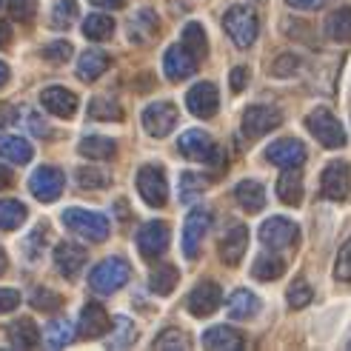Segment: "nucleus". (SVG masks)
Masks as SVG:
<instances>
[{
  "label": "nucleus",
  "instance_id": "1",
  "mask_svg": "<svg viewBox=\"0 0 351 351\" xmlns=\"http://www.w3.org/2000/svg\"><path fill=\"white\" fill-rule=\"evenodd\" d=\"M223 29H226V34H229V38L234 40L237 49H249V46L257 40V34H260V21H257L254 9L237 3V6L226 9V14H223Z\"/></svg>",
  "mask_w": 351,
  "mask_h": 351
},
{
  "label": "nucleus",
  "instance_id": "53",
  "mask_svg": "<svg viewBox=\"0 0 351 351\" xmlns=\"http://www.w3.org/2000/svg\"><path fill=\"white\" fill-rule=\"evenodd\" d=\"M14 117H17V112L12 106H0V129L9 126V123H14Z\"/></svg>",
  "mask_w": 351,
  "mask_h": 351
},
{
  "label": "nucleus",
  "instance_id": "2",
  "mask_svg": "<svg viewBox=\"0 0 351 351\" xmlns=\"http://www.w3.org/2000/svg\"><path fill=\"white\" fill-rule=\"evenodd\" d=\"M63 223H66L69 232H75L77 237L89 240V243H103L112 232L109 220L100 212H89V208H66Z\"/></svg>",
  "mask_w": 351,
  "mask_h": 351
},
{
  "label": "nucleus",
  "instance_id": "11",
  "mask_svg": "<svg viewBox=\"0 0 351 351\" xmlns=\"http://www.w3.org/2000/svg\"><path fill=\"white\" fill-rule=\"evenodd\" d=\"M186 109L195 114V117H200V120L215 117L217 109H220V92H217V86L208 83V80L195 83L189 89V95H186Z\"/></svg>",
  "mask_w": 351,
  "mask_h": 351
},
{
  "label": "nucleus",
  "instance_id": "39",
  "mask_svg": "<svg viewBox=\"0 0 351 351\" xmlns=\"http://www.w3.org/2000/svg\"><path fill=\"white\" fill-rule=\"evenodd\" d=\"M191 55H195L197 60L200 58H206V51H208V43H206V32H203V26L200 23H186V29H183V40H180Z\"/></svg>",
  "mask_w": 351,
  "mask_h": 351
},
{
  "label": "nucleus",
  "instance_id": "6",
  "mask_svg": "<svg viewBox=\"0 0 351 351\" xmlns=\"http://www.w3.org/2000/svg\"><path fill=\"white\" fill-rule=\"evenodd\" d=\"M178 152L183 157H189V160H197V163H217L220 166V149L215 146V140L208 132L203 129H189L180 134L178 140Z\"/></svg>",
  "mask_w": 351,
  "mask_h": 351
},
{
  "label": "nucleus",
  "instance_id": "26",
  "mask_svg": "<svg viewBox=\"0 0 351 351\" xmlns=\"http://www.w3.org/2000/svg\"><path fill=\"white\" fill-rule=\"evenodd\" d=\"M234 197H237L240 208H245L249 215H257V212H263V206H266V189L257 180H243L234 189Z\"/></svg>",
  "mask_w": 351,
  "mask_h": 351
},
{
  "label": "nucleus",
  "instance_id": "34",
  "mask_svg": "<svg viewBox=\"0 0 351 351\" xmlns=\"http://www.w3.org/2000/svg\"><path fill=\"white\" fill-rule=\"evenodd\" d=\"M26 206L21 200H0V232H14L26 223Z\"/></svg>",
  "mask_w": 351,
  "mask_h": 351
},
{
  "label": "nucleus",
  "instance_id": "41",
  "mask_svg": "<svg viewBox=\"0 0 351 351\" xmlns=\"http://www.w3.org/2000/svg\"><path fill=\"white\" fill-rule=\"evenodd\" d=\"M77 17V0H58L55 6H51V26L55 29H69L75 23Z\"/></svg>",
  "mask_w": 351,
  "mask_h": 351
},
{
  "label": "nucleus",
  "instance_id": "58",
  "mask_svg": "<svg viewBox=\"0 0 351 351\" xmlns=\"http://www.w3.org/2000/svg\"><path fill=\"white\" fill-rule=\"evenodd\" d=\"M6 266H9V260H6V252H3V249H0V274H3V271H6Z\"/></svg>",
  "mask_w": 351,
  "mask_h": 351
},
{
  "label": "nucleus",
  "instance_id": "56",
  "mask_svg": "<svg viewBox=\"0 0 351 351\" xmlns=\"http://www.w3.org/2000/svg\"><path fill=\"white\" fill-rule=\"evenodd\" d=\"M9 40H12V29H9V23L0 21V46H6Z\"/></svg>",
  "mask_w": 351,
  "mask_h": 351
},
{
  "label": "nucleus",
  "instance_id": "46",
  "mask_svg": "<svg viewBox=\"0 0 351 351\" xmlns=\"http://www.w3.org/2000/svg\"><path fill=\"white\" fill-rule=\"evenodd\" d=\"M297 72H300V58H297V55H280L271 63V69H269L271 77H291Z\"/></svg>",
  "mask_w": 351,
  "mask_h": 351
},
{
  "label": "nucleus",
  "instance_id": "18",
  "mask_svg": "<svg viewBox=\"0 0 351 351\" xmlns=\"http://www.w3.org/2000/svg\"><path fill=\"white\" fill-rule=\"evenodd\" d=\"M109 328H112V317L100 303H86L83 306L80 320H77V335L83 340H97V337L106 335Z\"/></svg>",
  "mask_w": 351,
  "mask_h": 351
},
{
  "label": "nucleus",
  "instance_id": "52",
  "mask_svg": "<svg viewBox=\"0 0 351 351\" xmlns=\"http://www.w3.org/2000/svg\"><path fill=\"white\" fill-rule=\"evenodd\" d=\"M291 9H303V12H314V9H323L328 0H286Z\"/></svg>",
  "mask_w": 351,
  "mask_h": 351
},
{
  "label": "nucleus",
  "instance_id": "14",
  "mask_svg": "<svg viewBox=\"0 0 351 351\" xmlns=\"http://www.w3.org/2000/svg\"><path fill=\"white\" fill-rule=\"evenodd\" d=\"M208 226H212V212H208V208H191L186 217V226H183V254L189 260L197 257Z\"/></svg>",
  "mask_w": 351,
  "mask_h": 351
},
{
  "label": "nucleus",
  "instance_id": "54",
  "mask_svg": "<svg viewBox=\"0 0 351 351\" xmlns=\"http://www.w3.org/2000/svg\"><path fill=\"white\" fill-rule=\"evenodd\" d=\"M92 3L100 9H120V6H126V0H92Z\"/></svg>",
  "mask_w": 351,
  "mask_h": 351
},
{
  "label": "nucleus",
  "instance_id": "20",
  "mask_svg": "<svg viewBox=\"0 0 351 351\" xmlns=\"http://www.w3.org/2000/svg\"><path fill=\"white\" fill-rule=\"evenodd\" d=\"M40 103H43V109L49 114L63 117V120L77 114V95L63 89V86H46V89L40 92Z\"/></svg>",
  "mask_w": 351,
  "mask_h": 351
},
{
  "label": "nucleus",
  "instance_id": "22",
  "mask_svg": "<svg viewBox=\"0 0 351 351\" xmlns=\"http://www.w3.org/2000/svg\"><path fill=\"white\" fill-rule=\"evenodd\" d=\"M203 346L212 351H240L243 348V335L229 326H212L203 335Z\"/></svg>",
  "mask_w": 351,
  "mask_h": 351
},
{
  "label": "nucleus",
  "instance_id": "55",
  "mask_svg": "<svg viewBox=\"0 0 351 351\" xmlns=\"http://www.w3.org/2000/svg\"><path fill=\"white\" fill-rule=\"evenodd\" d=\"M9 186H12V171H9L3 163H0V191L9 189Z\"/></svg>",
  "mask_w": 351,
  "mask_h": 351
},
{
  "label": "nucleus",
  "instance_id": "51",
  "mask_svg": "<svg viewBox=\"0 0 351 351\" xmlns=\"http://www.w3.org/2000/svg\"><path fill=\"white\" fill-rule=\"evenodd\" d=\"M232 92H243L245 86H249V69L245 66H237V69H232Z\"/></svg>",
  "mask_w": 351,
  "mask_h": 351
},
{
  "label": "nucleus",
  "instance_id": "24",
  "mask_svg": "<svg viewBox=\"0 0 351 351\" xmlns=\"http://www.w3.org/2000/svg\"><path fill=\"white\" fill-rule=\"evenodd\" d=\"M277 197L280 203H286V206H300L303 203V178H300V171L297 169H286L283 174L277 178Z\"/></svg>",
  "mask_w": 351,
  "mask_h": 351
},
{
  "label": "nucleus",
  "instance_id": "19",
  "mask_svg": "<svg viewBox=\"0 0 351 351\" xmlns=\"http://www.w3.org/2000/svg\"><path fill=\"white\" fill-rule=\"evenodd\" d=\"M249 249V229L243 223H232L220 237V260L226 266H237Z\"/></svg>",
  "mask_w": 351,
  "mask_h": 351
},
{
  "label": "nucleus",
  "instance_id": "57",
  "mask_svg": "<svg viewBox=\"0 0 351 351\" xmlns=\"http://www.w3.org/2000/svg\"><path fill=\"white\" fill-rule=\"evenodd\" d=\"M6 80H9V66L0 60V86H6Z\"/></svg>",
  "mask_w": 351,
  "mask_h": 351
},
{
  "label": "nucleus",
  "instance_id": "33",
  "mask_svg": "<svg viewBox=\"0 0 351 351\" xmlns=\"http://www.w3.org/2000/svg\"><path fill=\"white\" fill-rule=\"evenodd\" d=\"M178 280H180V271L174 269L171 263H163V266H157L149 274V289L154 294H160V297H169L174 291V286H178Z\"/></svg>",
  "mask_w": 351,
  "mask_h": 351
},
{
  "label": "nucleus",
  "instance_id": "32",
  "mask_svg": "<svg viewBox=\"0 0 351 351\" xmlns=\"http://www.w3.org/2000/svg\"><path fill=\"white\" fill-rule=\"evenodd\" d=\"M326 34L337 43H348L351 40V6H343L337 12H331L326 17Z\"/></svg>",
  "mask_w": 351,
  "mask_h": 351
},
{
  "label": "nucleus",
  "instance_id": "45",
  "mask_svg": "<svg viewBox=\"0 0 351 351\" xmlns=\"http://www.w3.org/2000/svg\"><path fill=\"white\" fill-rule=\"evenodd\" d=\"M40 55H43L46 63L60 66V63H66L69 58H72V43H69V40H51L49 46H43Z\"/></svg>",
  "mask_w": 351,
  "mask_h": 351
},
{
  "label": "nucleus",
  "instance_id": "59",
  "mask_svg": "<svg viewBox=\"0 0 351 351\" xmlns=\"http://www.w3.org/2000/svg\"><path fill=\"white\" fill-rule=\"evenodd\" d=\"M348 348H351V340H348Z\"/></svg>",
  "mask_w": 351,
  "mask_h": 351
},
{
  "label": "nucleus",
  "instance_id": "30",
  "mask_svg": "<svg viewBox=\"0 0 351 351\" xmlns=\"http://www.w3.org/2000/svg\"><path fill=\"white\" fill-rule=\"evenodd\" d=\"M77 152L83 157H89V160H112V157L117 154V143L109 137H100V134H89L80 140Z\"/></svg>",
  "mask_w": 351,
  "mask_h": 351
},
{
  "label": "nucleus",
  "instance_id": "42",
  "mask_svg": "<svg viewBox=\"0 0 351 351\" xmlns=\"http://www.w3.org/2000/svg\"><path fill=\"white\" fill-rule=\"evenodd\" d=\"M289 306L291 308H306L311 300H314V291H311V286H308V280H303V277H297L294 283L289 286Z\"/></svg>",
  "mask_w": 351,
  "mask_h": 351
},
{
  "label": "nucleus",
  "instance_id": "17",
  "mask_svg": "<svg viewBox=\"0 0 351 351\" xmlns=\"http://www.w3.org/2000/svg\"><path fill=\"white\" fill-rule=\"evenodd\" d=\"M163 72H166L169 80L180 83V80H186V77H191L197 72V58L191 55L183 43H174V46L166 49V55H163Z\"/></svg>",
  "mask_w": 351,
  "mask_h": 351
},
{
  "label": "nucleus",
  "instance_id": "49",
  "mask_svg": "<svg viewBox=\"0 0 351 351\" xmlns=\"http://www.w3.org/2000/svg\"><path fill=\"white\" fill-rule=\"evenodd\" d=\"M60 297L55 294V291H49V289H38L32 294V306L38 308V311H55V308H60Z\"/></svg>",
  "mask_w": 351,
  "mask_h": 351
},
{
  "label": "nucleus",
  "instance_id": "10",
  "mask_svg": "<svg viewBox=\"0 0 351 351\" xmlns=\"http://www.w3.org/2000/svg\"><path fill=\"white\" fill-rule=\"evenodd\" d=\"M280 123H283L280 109H274V106H249L243 112V134L249 140H257L263 134L274 132Z\"/></svg>",
  "mask_w": 351,
  "mask_h": 351
},
{
  "label": "nucleus",
  "instance_id": "40",
  "mask_svg": "<svg viewBox=\"0 0 351 351\" xmlns=\"http://www.w3.org/2000/svg\"><path fill=\"white\" fill-rule=\"evenodd\" d=\"M89 117L92 120H123V109H120V103L112 100V97H95L89 103Z\"/></svg>",
  "mask_w": 351,
  "mask_h": 351
},
{
  "label": "nucleus",
  "instance_id": "13",
  "mask_svg": "<svg viewBox=\"0 0 351 351\" xmlns=\"http://www.w3.org/2000/svg\"><path fill=\"white\" fill-rule=\"evenodd\" d=\"M174 126H178V106H174V103L157 100L143 109V129L152 137H166Z\"/></svg>",
  "mask_w": 351,
  "mask_h": 351
},
{
  "label": "nucleus",
  "instance_id": "12",
  "mask_svg": "<svg viewBox=\"0 0 351 351\" xmlns=\"http://www.w3.org/2000/svg\"><path fill=\"white\" fill-rule=\"evenodd\" d=\"M351 191V169L343 160H331L323 169V178H320V195L326 200H346Z\"/></svg>",
  "mask_w": 351,
  "mask_h": 351
},
{
  "label": "nucleus",
  "instance_id": "4",
  "mask_svg": "<svg viewBox=\"0 0 351 351\" xmlns=\"http://www.w3.org/2000/svg\"><path fill=\"white\" fill-rule=\"evenodd\" d=\"M137 191L143 197L146 206L160 208L169 203V183H166V171L157 163H146L137 169Z\"/></svg>",
  "mask_w": 351,
  "mask_h": 351
},
{
  "label": "nucleus",
  "instance_id": "43",
  "mask_svg": "<svg viewBox=\"0 0 351 351\" xmlns=\"http://www.w3.org/2000/svg\"><path fill=\"white\" fill-rule=\"evenodd\" d=\"M109 183H112V180H109V174H106V171L89 169V166L77 169V186H80V189H106Z\"/></svg>",
  "mask_w": 351,
  "mask_h": 351
},
{
  "label": "nucleus",
  "instance_id": "7",
  "mask_svg": "<svg viewBox=\"0 0 351 351\" xmlns=\"http://www.w3.org/2000/svg\"><path fill=\"white\" fill-rule=\"evenodd\" d=\"M63 186H66V178L58 166H40L29 178V191L40 203H55L63 195Z\"/></svg>",
  "mask_w": 351,
  "mask_h": 351
},
{
  "label": "nucleus",
  "instance_id": "27",
  "mask_svg": "<svg viewBox=\"0 0 351 351\" xmlns=\"http://www.w3.org/2000/svg\"><path fill=\"white\" fill-rule=\"evenodd\" d=\"M157 34V14L152 9H140L132 21H129V40L132 43H149Z\"/></svg>",
  "mask_w": 351,
  "mask_h": 351
},
{
  "label": "nucleus",
  "instance_id": "15",
  "mask_svg": "<svg viewBox=\"0 0 351 351\" xmlns=\"http://www.w3.org/2000/svg\"><path fill=\"white\" fill-rule=\"evenodd\" d=\"M223 303V291L220 286L215 283V280H203V283H197L195 289L189 291V311L195 314V317H212V314L220 308Z\"/></svg>",
  "mask_w": 351,
  "mask_h": 351
},
{
  "label": "nucleus",
  "instance_id": "31",
  "mask_svg": "<svg viewBox=\"0 0 351 351\" xmlns=\"http://www.w3.org/2000/svg\"><path fill=\"white\" fill-rule=\"evenodd\" d=\"M0 157H6L9 163L23 166V163H29L34 157V152H32L29 140L14 137V134H3V137H0Z\"/></svg>",
  "mask_w": 351,
  "mask_h": 351
},
{
  "label": "nucleus",
  "instance_id": "3",
  "mask_svg": "<svg viewBox=\"0 0 351 351\" xmlns=\"http://www.w3.org/2000/svg\"><path fill=\"white\" fill-rule=\"evenodd\" d=\"M129 274H132V269L123 257H106L89 271V286L97 294H114L117 289L129 283Z\"/></svg>",
  "mask_w": 351,
  "mask_h": 351
},
{
  "label": "nucleus",
  "instance_id": "8",
  "mask_svg": "<svg viewBox=\"0 0 351 351\" xmlns=\"http://www.w3.org/2000/svg\"><path fill=\"white\" fill-rule=\"evenodd\" d=\"M169 240H171V229L163 223V220H152V223H143L137 232V249L146 260H157L163 257L166 249H169Z\"/></svg>",
  "mask_w": 351,
  "mask_h": 351
},
{
  "label": "nucleus",
  "instance_id": "38",
  "mask_svg": "<svg viewBox=\"0 0 351 351\" xmlns=\"http://www.w3.org/2000/svg\"><path fill=\"white\" fill-rule=\"evenodd\" d=\"M137 340V328L129 317H114V331H112V337H109V348H129L132 343Z\"/></svg>",
  "mask_w": 351,
  "mask_h": 351
},
{
  "label": "nucleus",
  "instance_id": "28",
  "mask_svg": "<svg viewBox=\"0 0 351 351\" xmlns=\"http://www.w3.org/2000/svg\"><path fill=\"white\" fill-rule=\"evenodd\" d=\"M252 274L260 280V283H271V280H280L286 274V260L280 254H271V252H263L254 266H252Z\"/></svg>",
  "mask_w": 351,
  "mask_h": 351
},
{
  "label": "nucleus",
  "instance_id": "5",
  "mask_svg": "<svg viewBox=\"0 0 351 351\" xmlns=\"http://www.w3.org/2000/svg\"><path fill=\"white\" fill-rule=\"evenodd\" d=\"M306 126L308 132L317 137V143L326 149H343L346 146V132H343V123L331 114L328 109H314L306 117Z\"/></svg>",
  "mask_w": 351,
  "mask_h": 351
},
{
  "label": "nucleus",
  "instance_id": "35",
  "mask_svg": "<svg viewBox=\"0 0 351 351\" xmlns=\"http://www.w3.org/2000/svg\"><path fill=\"white\" fill-rule=\"evenodd\" d=\"M112 32H114V21L109 14H103V12H92L83 21V34L89 40H109Z\"/></svg>",
  "mask_w": 351,
  "mask_h": 351
},
{
  "label": "nucleus",
  "instance_id": "44",
  "mask_svg": "<svg viewBox=\"0 0 351 351\" xmlns=\"http://www.w3.org/2000/svg\"><path fill=\"white\" fill-rule=\"evenodd\" d=\"M152 348H174V351H180V348H189V340H186V335L180 328H166V331H160V335L154 337Z\"/></svg>",
  "mask_w": 351,
  "mask_h": 351
},
{
  "label": "nucleus",
  "instance_id": "21",
  "mask_svg": "<svg viewBox=\"0 0 351 351\" xmlns=\"http://www.w3.org/2000/svg\"><path fill=\"white\" fill-rule=\"evenodd\" d=\"M89 252L77 243H58L55 245V266L66 280H77V274L83 271Z\"/></svg>",
  "mask_w": 351,
  "mask_h": 351
},
{
  "label": "nucleus",
  "instance_id": "37",
  "mask_svg": "<svg viewBox=\"0 0 351 351\" xmlns=\"http://www.w3.org/2000/svg\"><path fill=\"white\" fill-rule=\"evenodd\" d=\"M206 189H208V180L203 178V174H197V171H183L180 174V186H178L180 203H195Z\"/></svg>",
  "mask_w": 351,
  "mask_h": 351
},
{
  "label": "nucleus",
  "instance_id": "16",
  "mask_svg": "<svg viewBox=\"0 0 351 351\" xmlns=\"http://www.w3.org/2000/svg\"><path fill=\"white\" fill-rule=\"evenodd\" d=\"M306 146L294 137H283V140H274V143L266 149V160L271 166L280 169H300L306 163Z\"/></svg>",
  "mask_w": 351,
  "mask_h": 351
},
{
  "label": "nucleus",
  "instance_id": "47",
  "mask_svg": "<svg viewBox=\"0 0 351 351\" xmlns=\"http://www.w3.org/2000/svg\"><path fill=\"white\" fill-rule=\"evenodd\" d=\"M335 277L340 283H351V237L340 245V254L335 260Z\"/></svg>",
  "mask_w": 351,
  "mask_h": 351
},
{
  "label": "nucleus",
  "instance_id": "23",
  "mask_svg": "<svg viewBox=\"0 0 351 351\" xmlns=\"http://www.w3.org/2000/svg\"><path fill=\"white\" fill-rule=\"evenodd\" d=\"M109 63H112V58L106 55V51H100V49L83 51L80 60H77V77L83 83H92V80H97L103 72H106Z\"/></svg>",
  "mask_w": 351,
  "mask_h": 351
},
{
  "label": "nucleus",
  "instance_id": "36",
  "mask_svg": "<svg viewBox=\"0 0 351 351\" xmlns=\"http://www.w3.org/2000/svg\"><path fill=\"white\" fill-rule=\"evenodd\" d=\"M43 337H46V346L49 348H66L69 343H72V337H75V328H72V323H69V320L58 317V320H51L46 326Z\"/></svg>",
  "mask_w": 351,
  "mask_h": 351
},
{
  "label": "nucleus",
  "instance_id": "50",
  "mask_svg": "<svg viewBox=\"0 0 351 351\" xmlns=\"http://www.w3.org/2000/svg\"><path fill=\"white\" fill-rule=\"evenodd\" d=\"M17 306H21V291L17 289H0V314L14 311Z\"/></svg>",
  "mask_w": 351,
  "mask_h": 351
},
{
  "label": "nucleus",
  "instance_id": "29",
  "mask_svg": "<svg viewBox=\"0 0 351 351\" xmlns=\"http://www.w3.org/2000/svg\"><path fill=\"white\" fill-rule=\"evenodd\" d=\"M9 343L14 346V348H34L40 343V331H38V326H34V320L32 317H21V320H14L12 326H9Z\"/></svg>",
  "mask_w": 351,
  "mask_h": 351
},
{
  "label": "nucleus",
  "instance_id": "25",
  "mask_svg": "<svg viewBox=\"0 0 351 351\" xmlns=\"http://www.w3.org/2000/svg\"><path fill=\"white\" fill-rule=\"evenodd\" d=\"M226 308H229V317L232 320H249V317H254V314L260 311V297L254 291H249V289H237L229 297Z\"/></svg>",
  "mask_w": 351,
  "mask_h": 351
},
{
  "label": "nucleus",
  "instance_id": "9",
  "mask_svg": "<svg viewBox=\"0 0 351 351\" xmlns=\"http://www.w3.org/2000/svg\"><path fill=\"white\" fill-rule=\"evenodd\" d=\"M260 240L271 249H294L300 243V229L289 217H269L260 226Z\"/></svg>",
  "mask_w": 351,
  "mask_h": 351
},
{
  "label": "nucleus",
  "instance_id": "48",
  "mask_svg": "<svg viewBox=\"0 0 351 351\" xmlns=\"http://www.w3.org/2000/svg\"><path fill=\"white\" fill-rule=\"evenodd\" d=\"M34 12H38V0H9V14L14 21L29 23L34 17Z\"/></svg>",
  "mask_w": 351,
  "mask_h": 351
},
{
  "label": "nucleus",
  "instance_id": "60",
  "mask_svg": "<svg viewBox=\"0 0 351 351\" xmlns=\"http://www.w3.org/2000/svg\"><path fill=\"white\" fill-rule=\"evenodd\" d=\"M0 3H3V0H0Z\"/></svg>",
  "mask_w": 351,
  "mask_h": 351
}]
</instances>
